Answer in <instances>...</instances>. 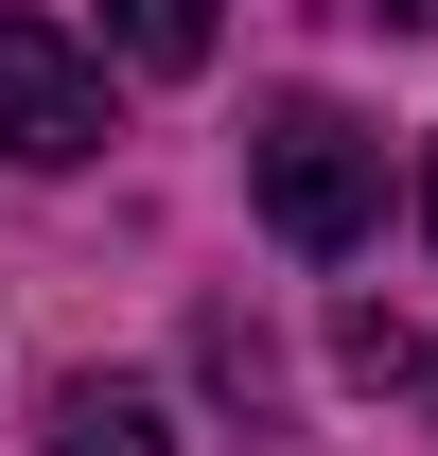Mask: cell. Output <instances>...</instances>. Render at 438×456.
<instances>
[{"label": "cell", "instance_id": "obj_4", "mask_svg": "<svg viewBox=\"0 0 438 456\" xmlns=\"http://www.w3.org/2000/svg\"><path fill=\"white\" fill-rule=\"evenodd\" d=\"M106 53L123 70H211V0H106Z\"/></svg>", "mask_w": 438, "mask_h": 456}, {"label": "cell", "instance_id": "obj_2", "mask_svg": "<svg viewBox=\"0 0 438 456\" xmlns=\"http://www.w3.org/2000/svg\"><path fill=\"white\" fill-rule=\"evenodd\" d=\"M0 159H18V175L106 159V70L70 53L53 18H0Z\"/></svg>", "mask_w": 438, "mask_h": 456}, {"label": "cell", "instance_id": "obj_6", "mask_svg": "<svg viewBox=\"0 0 438 456\" xmlns=\"http://www.w3.org/2000/svg\"><path fill=\"white\" fill-rule=\"evenodd\" d=\"M333 18H369V36H438V0H333Z\"/></svg>", "mask_w": 438, "mask_h": 456}, {"label": "cell", "instance_id": "obj_5", "mask_svg": "<svg viewBox=\"0 0 438 456\" xmlns=\"http://www.w3.org/2000/svg\"><path fill=\"white\" fill-rule=\"evenodd\" d=\"M333 351H351V387H421V334H403V316H351Z\"/></svg>", "mask_w": 438, "mask_h": 456}, {"label": "cell", "instance_id": "obj_7", "mask_svg": "<svg viewBox=\"0 0 438 456\" xmlns=\"http://www.w3.org/2000/svg\"><path fill=\"white\" fill-rule=\"evenodd\" d=\"M421 228H438V159H421Z\"/></svg>", "mask_w": 438, "mask_h": 456}, {"label": "cell", "instance_id": "obj_3", "mask_svg": "<svg viewBox=\"0 0 438 456\" xmlns=\"http://www.w3.org/2000/svg\"><path fill=\"white\" fill-rule=\"evenodd\" d=\"M53 456H175V403L123 387V369H70L53 387Z\"/></svg>", "mask_w": 438, "mask_h": 456}, {"label": "cell", "instance_id": "obj_1", "mask_svg": "<svg viewBox=\"0 0 438 456\" xmlns=\"http://www.w3.org/2000/svg\"><path fill=\"white\" fill-rule=\"evenodd\" d=\"M246 193H264V228L298 264H333V246H369V211H385V141L351 106H316V88H280V106L246 123Z\"/></svg>", "mask_w": 438, "mask_h": 456}]
</instances>
